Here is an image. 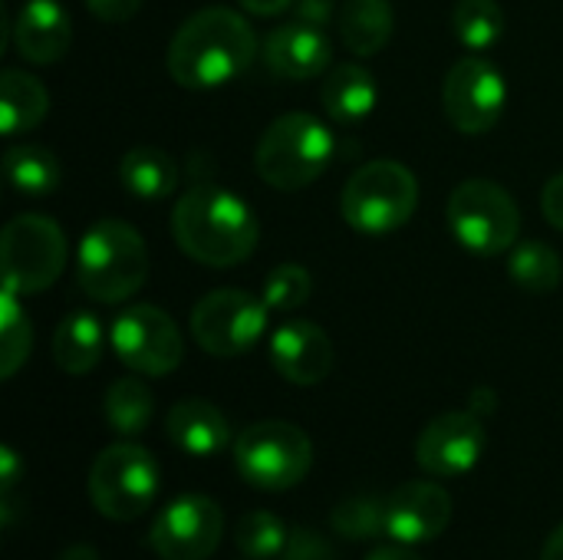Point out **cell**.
<instances>
[{
	"label": "cell",
	"instance_id": "7402d4cb",
	"mask_svg": "<svg viewBox=\"0 0 563 560\" xmlns=\"http://www.w3.org/2000/svg\"><path fill=\"white\" fill-rule=\"evenodd\" d=\"M119 178H122V188L129 195L145 198V201H162V198L178 191L181 168H178V162L165 149L139 145V149H129L122 155Z\"/></svg>",
	"mask_w": 563,
	"mask_h": 560
},
{
	"label": "cell",
	"instance_id": "836d02e7",
	"mask_svg": "<svg viewBox=\"0 0 563 560\" xmlns=\"http://www.w3.org/2000/svg\"><path fill=\"white\" fill-rule=\"evenodd\" d=\"M20 479H23V465H20V455L3 446L0 449V515H3V528H10L16 521V488H20Z\"/></svg>",
	"mask_w": 563,
	"mask_h": 560
},
{
	"label": "cell",
	"instance_id": "52a82bcc",
	"mask_svg": "<svg viewBox=\"0 0 563 560\" xmlns=\"http://www.w3.org/2000/svg\"><path fill=\"white\" fill-rule=\"evenodd\" d=\"M445 221L455 241L478 257H495L515 248L521 234L518 201L498 182H488V178L462 182L449 195Z\"/></svg>",
	"mask_w": 563,
	"mask_h": 560
},
{
	"label": "cell",
	"instance_id": "cb8c5ba5",
	"mask_svg": "<svg viewBox=\"0 0 563 560\" xmlns=\"http://www.w3.org/2000/svg\"><path fill=\"white\" fill-rule=\"evenodd\" d=\"M396 30L389 0H346L340 10V36L356 56H376Z\"/></svg>",
	"mask_w": 563,
	"mask_h": 560
},
{
	"label": "cell",
	"instance_id": "f1b7e54d",
	"mask_svg": "<svg viewBox=\"0 0 563 560\" xmlns=\"http://www.w3.org/2000/svg\"><path fill=\"white\" fill-rule=\"evenodd\" d=\"M30 347H33L30 317L20 307V294L3 284L0 294V376L3 380H13L20 373V366L30 356Z\"/></svg>",
	"mask_w": 563,
	"mask_h": 560
},
{
	"label": "cell",
	"instance_id": "d6986e66",
	"mask_svg": "<svg viewBox=\"0 0 563 560\" xmlns=\"http://www.w3.org/2000/svg\"><path fill=\"white\" fill-rule=\"evenodd\" d=\"M165 432L172 439L175 449L188 452V455H218L228 446H234L231 426L224 419V413L214 403L205 399H181L168 409L165 416Z\"/></svg>",
	"mask_w": 563,
	"mask_h": 560
},
{
	"label": "cell",
	"instance_id": "b9f144b4",
	"mask_svg": "<svg viewBox=\"0 0 563 560\" xmlns=\"http://www.w3.org/2000/svg\"><path fill=\"white\" fill-rule=\"evenodd\" d=\"M59 560H99V554H96L89 545H73V548L63 551V558Z\"/></svg>",
	"mask_w": 563,
	"mask_h": 560
},
{
	"label": "cell",
	"instance_id": "3957f363",
	"mask_svg": "<svg viewBox=\"0 0 563 560\" xmlns=\"http://www.w3.org/2000/svg\"><path fill=\"white\" fill-rule=\"evenodd\" d=\"M148 277V248L142 234L119 218L96 221L76 251V287L96 304H122Z\"/></svg>",
	"mask_w": 563,
	"mask_h": 560
},
{
	"label": "cell",
	"instance_id": "d4e9b609",
	"mask_svg": "<svg viewBox=\"0 0 563 560\" xmlns=\"http://www.w3.org/2000/svg\"><path fill=\"white\" fill-rule=\"evenodd\" d=\"M102 416L109 422V429L122 439L142 436L155 416V396L152 389L135 380V376H122L115 380L106 396H102Z\"/></svg>",
	"mask_w": 563,
	"mask_h": 560
},
{
	"label": "cell",
	"instance_id": "484cf974",
	"mask_svg": "<svg viewBox=\"0 0 563 560\" xmlns=\"http://www.w3.org/2000/svg\"><path fill=\"white\" fill-rule=\"evenodd\" d=\"M3 175L20 195H49L59 188V162L43 145H10L3 152Z\"/></svg>",
	"mask_w": 563,
	"mask_h": 560
},
{
	"label": "cell",
	"instance_id": "2e32d148",
	"mask_svg": "<svg viewBox=\"0 0 563 560\" xmlns=\"http://www.w3.org/2000/svg\"><path fill=\"white\" fill-rule=\"evenodd\" d=\"M333 343L310 320H284L271 337V363L294 386H317L333 373Z\"/></svg>",
	"mask_w": 563,
	"mask_h": 560
},
{
	"label": "cell",
	"instance_id": "4dcf8cb0",
	"mask_svg": "<svg viewBox=\"0 0 563 560\" xmlns=\"http://www.w3.org/2000/svg\"><path fill=\"white\" fill-rule=\"evenodd\" d=\"M287 535L290 528L274 512H247L234 528V545L244 558L271 560L280 558Z\"/></svg>",
	"mask_w": 563,
	"mask_h": 560
},
{
	"label": "cell",
	"instance_id": "ab89813d",
	"mask_svg": "<svg viewBox=\"0 0 563 560\" xmlns=\"http://www.w3.org/2000/svg\"><path fill=\"white\" fill-rule=\"evenodd\" d=\"M541 560H563V525L544 541V551H541Z\"/></svg>",
	"mask_w": 563,
	"mask_h": 560
},
{
	"label": "cell",
	"instance_id": "e0dca14e",
	"mask_svg": "<svg viewBox=\"0 0 563 560\" xmlns=\"http://www.w3.org/2000/svg\"><path fill=\"white\" fill-rule=\"evenodd\" d=\"M333 59V46L323 26L294 20L280 23L264 36V66L287 83H307L327 73Z\"/></svg>",
	"mask_w": 563,
	"mask_h": 560
},
{
	"label": "cell",
	"instance_id": "7c38bea8",
	"mask_svg": "<svg viewBox=\"0 0 563 560\" xmlns=\"http://www.w3.org/2000/svg\"><path fill=\"white\" fill-rule=\"evenodd\" d=\"M508 102L505 73L485 56H462L442 83V106L449 122L465 135H485L501 122Z\"/></svg>",
	"mask_w": 563,
	"mask_h": 560
},
{
	"label": "cell",
	"instance_id": "ba28073f",
	"mask_svg": "<svg viewBox=\"0 0 563 560\" xmlns=\"http://www.w3.org/2000/svg\"><path fill=\"white\" fill-rule=\"evenodd\" d=\"M158 485L162 475L152 452L135 442L106 446L89 469V498L96 512L119 525L142 518L152 508Z\"/></svg>",
	"mask_w": 563,
	"mask_h": 560
},
{
	"label": "cell",
	"instance_id": "74e56055",
	"mask_svg": "<svg viewBox=\"0 0 563 560\" xmlns=\"http://www.w3.org/2000/svg\"><path fill=\"white\" fill-rule=\"evenodd\" d=\"M247 13L254 17H280L284 10H290V3L297 0H238Z\"/></svg>",
	"mask_w": 563,
	"mask_h": 560
},
{
	"label": "cell",
	"instance_id": "9c48e42d",
	"mask_svg": "<svg viewBox=\"0 0 563 560\" xmlns=\"http://www.w3.org/2000/svg\"><path fill=\"white\" fill-rule=\"evenodd\" d=\"M66 234L46 215H16L0 234L3 284L16 294H43L66 267Z\"/></svg>",
	"mask_w": 563,
	"mask_h": 560
},
{
	"label": "cell",
	"instance_id": "8fae6325",
	"mask_svg": "<svg viewBox=\"0 0 563 560\" xmlns=\"http://www.w3.org/2000/svg\"><path fill=\"white\" fill-rule=\"evenodd\" d=\"M109 343L122 366L142 376H168L185 360L181 330L165 310L152 304L125 307L109 327Z\"/></svg>",
	"mask_w": 563,
	"mask_h": 560
},
{
	"label": "cell",
	"instance_id": "277c9868",
	"mask_svg": "<svg viewBox=\"0 0 563 560\" xmlns=\"http://www.w3.org/2000/svg\"><path fill=\"white\" fill-rule=\"evenodd\" d=\"M333 149V132L317 116L287 112L264 129L254 149V168L271 188L300 191L330 168Z\"/></svg>",
	"mask_w": 563,
	"mask_h": 560
},
{
	"label": "cell",
	"instance_id": "f35d334b",
	"mask_svg": "<svg viewBox=\"0 0 563 560\" xmlns=\"http://www.w3.org/2000/svg\"><path fill=\"white\" fill-rule=\"evenodd\" d=\"M366 560H422L412 548H406V545H383V548H376L373 554Z\"/></svg>",
	"mask_w": 563,
	"mask_h": 560
},
{
	"label": "cell",
	"instance_id": "603a6c76",
	"mask_svg": "<svg viewBox=\"0 0 563 560\" xmlns=\"http://www.w3.org/2000/svg\"><path fill=\"white\" fill-rule=\"evenodd\" d=\"M49 112V92L46 86L23 73V69H7L0 76V129L3 135H23L36 129Z\"/></svg>",
	"mask_w": 563,
	"mask_h": 560
},
{
	"label": "cell",
	"instance_id": "e575fe53",
	"mask_svg": "<svg viewBox=\"0 0 563 560\" xmlns=\"http://www.w3.org/2000/svg\"><path fill=\"white\" fill-rule=\"evenodd\" d=\"M142 0H86V10L102 23H125L139 13Z\"/></svg>",
	"mask_w": 563,
	"mask_h": 560
},
{
	"label": "cell",
	"instance_id": "f546056e",
	"mask_svg": "<svg viewBox=\"0 0 563 560\" xmlns=\"http://www.w3.org/2000/svg\"><path fill=\"white\" fill-rule=\"evenodd\" d=\"M330 525L336 535L350 541H369L386 535V498L376 495H353L340 502L330 515Z\"/></svg>",
	"mask_w": 563,
	"mask_h": 560
},
{
	"label": "cell",
	"instance_id": "d6a6232c",
	"mask_svg": "<svg viewBox=\"0 0 563 560\" xmlns=\"http://www.w3.org/2000/svg\"><path fill=\"white\" fill-rule=\"evenodd\" d=\"M280 560H336V548L310 528H290Z\"/></svg>",
	"mask_w": 563,
	"mask_h": 560
},
{
	"label": "cell",
	"instance_id": "8992f818",
	"mask_svg": "<svg viewBox=\"0 0 563 560\" xmlns=\"http://www.w3.org/2000/svg\"><path fill=\"white\" fill-rule=\"evenodd\" d=\"M234 469L257 492H287L300 485L313 469L310 436L280 419H264L247 426L234 439Z\"/></svg>",
	"mask_w": 563,
	"mask_h": 560
},
{
	"label": "cell",
	"instance_id": "44dd1931",
	"mask_svg": "<svg viewBox=\"0 0 563 560\" xmlns=\"http://www.w3.org/2000/svg\"><path fill=\"white\" fill-rule=\"evenodd\" d=\"M320 102L333 122H360L376 109V79L360 63H340L323 76Z\"/></svg>",
	"mask_w": 563,
	"mask_h": 560
},
{
	"label": "cell",
	"instance_id": "5bb4252c",
	"mask_svg": "<svg viewBox=\"0 0 563 560\" xmlns=\"http://www.w3.org/2000/svg\"><path fill=\"white\" fill-rule=\"evenodd\" d=\"M485 452V426L478 413H442L435 416L416 442V462L435 479H459L478 465Z\"/></svg>",
	"mask_w": 563,
	"mask_h": 560
},
{
	"label": "cell",
	"instance_id": "d590c367",
	"mask_svg": "<svg viewBox=\"0 0 563 560\" xmlns=\"http://www.w3.org/2000/svg\"><path fill=\"white\" fill-rule=\"evenodd\" d=\"M541 208H544V218L563 231V172L554 175L548 185H544V195H541Z\"/></svg>",
	"mask_w": 563,
	"mask_h": 560
},
{
	"label": "cell",
	"instance_id": "ac0fdd59",
	"mask_svg": "<svg viewBox=\"0 0 563 560\" xmlns=\"http://www.w3.org/2000/svg\"><path fill=\"white\" fill-rule=\"evenodd\" d=\"M13 50L33 66L59 63L73 43V20L59 0H26L13 20Z\"/></svg>",
	"mask_w": 563,
	"mask_h": 560
},
{
	"label": "cell",
	"instance_id": "1f68e13d",
	"mask_svg": "<svg viewBox=\"0 0 563 560\" xmlns=\"http://www.w3.org/2000/svg\"><path fill=\"white\" fill-rule=\"evenodd\" d=\"M310 294H313V277L303 264H277L261 287V297L271 307V314H290L303 307Z\"/></svg>",
	"mask_w": 563,
	"mask_h": 560
},
{
	"label": "cell",
	"instance_id": "4316f807",
	"mask_svg": "<svg viewBox=\"0 0 563 560\" xmlns=\"http://www.w3.org/2000/svg\"><path fill=\"white\" fill-rule=\"evenodd\" d=\"M508 271H511V281L528 294H551V290H558L563 277L561 254L538 238L515 244Z\"/></svg>",
	"mask_w": 563,
	"mask_h": 560
},
{
	"label": "cell",
	"instance_id": "4fadbf2b",
	"mask_svg": "<svg viewBox=\"0 0 563 560\" xmlns=\"http://www.w3.org/2000/svg\"><path fill=\"white\" fill-rule=\"evenodd\" d=\"M224 538V512L208 495L168 502L148 528V548L162 560H208Z\"/></svg>",
	"mask_w": 563,
	"mask_h": 560
},
{
	"label": "cell",
	"instance_id": "8d00e7d4",
	"mask_svg": "<svg viewBox=\"0 0 563 560\" xmlns=\"http://www.w3.org/2000/svg\"><path fill=\"white\" fill-rule=\"evenodd\" d=\"M297 20L313 23V26H327L333 17V0H297Z\"/></svg>",
	"mask_w": 563,
	"mask_h": 560
},
{
	"label": "cell",
	"instance_id": "5b68a950",
	"mask_svg": "<svg viewBox=\"0 0 563 560\" xmlns=\"http://www.w3.org/2000/svg\"><path fill=\"white\" fill-rule=\"evenodd\" d=\"M416 205H419V182L396 158H376L360 165L340 195L343 221L366 238H383L399 231L416 215Z\"/></svg>",
	"mask_w": 563,
	"mask_h": 560
},
{
	"label": "cell",
	"instance_id": "7a4b0ae2",
	"mask_svg": "<svg viewBox=\"0 0 563 560\" xmlns=\"http://www.w3.org/2000/svg\"><path fill=\"white\" fill-rule=\"evenodd\" d=\"M178 248L205 267H234L257 248L261 224L244 198L221 185L188 188L172 211Z\"/></svg>",
	"mask_w": 563,
	"mask_h": 560
},
{
	"label": "cell",
	"instance_id": "6da1fadb",
	"mask_svg": "<svg viewBox=\"0 0 563 560\" xmlns=\"http://www.w3.org/2000/svg\"><path fill=\"white\" fill-rule=\"evenodd\" d=\"M254 26L228 7H208L188 17L168 46V73L185 89H218L238 79L257 59Z\"/></svg>",
	"mask_w": 563,
	"mask_h": 560
},
{
	"label": "cell",
	"instance_id": "ffe728a7",
	"mask_svg": "<svg viewBox=\"0 0 563 560\" xmlns=\"http://www.w3.org/2000/svg\"><path fill=\"white\" fill-rule=\"evenodd\" d=\"M106 350V330L102 320L89 310H73L59 320L53 333V363L66 376H86L96 370Z\"/></svg>",
	"mask_w": 563,
	"mask_h": 560
},
{
	"label": "cell",
	"instance_id": "9a60e30c",
	"mask_svg": "<svg viewBox=\"0 0 563 560\" xmlns=\"http://www.w3.org/2000/svg\"><path fill=\"white\" fill-rule=\"evenodd\" d=\"M452 521V498L435 482H406L386 495V538L396 545H429Z\"/></svg>",
	"mask_w": 563,
	"mask_h": 560
},
{
	"label": "cell",
	"instance_id": "30bf717a",
	"mask_svg": "<svg viewBox=\"0 0 563 560\" xmlns=\"http://www.w3.org/2000/svg\"><path fill=\"white\" fill-rule=\"evenodd\" d=\"M267 314L271 307L264 304V297L238 287L211 290L191 310V337L211 356H241L264 340Z\"/></svg>",
	"mask_w": 563,
	"mask_h": 560
},
{
	"label": "cell",
	"instance_id": "60d3db41",
	"mask_svg": "<svg viewBox=\"0 0 563 560\" xmlns=\"http://www.w3.org/2000/svg\"><path fill=\"white\" fill-rule=\"evenodd\" d=\"M495 409V393L492 389H475L472 393V413H492Z\"/></svg>",
	"mask_w": 563,
	"mask_h": 560
},
{
	"label": "cell",
	"instance_id": "83f0119b",
	"mask_svg": "<svg viewBox=\"0 0 563 560\" xmlns=\"http://www.w3.org/2000/svg\"><path fill=\"white\" fill-rule=\"evenodd\" d=\"M452 30L472 53H488L505 36V10L498 0H459L452 10Z\"/></svg>",
	"mask_w": 563,
	"mask_h": 560
}]
</instances>
